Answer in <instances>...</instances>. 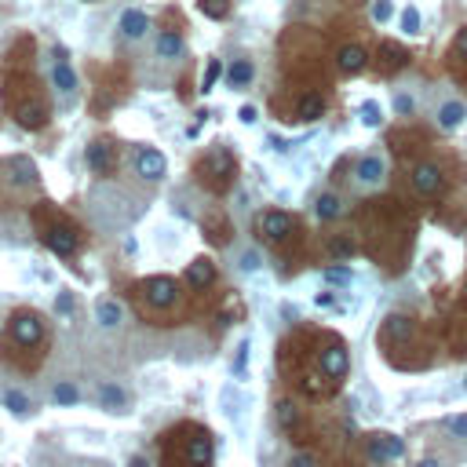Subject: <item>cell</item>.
I'll return each instance as SVG.
<instances>
[{
	"label": "cell",
	"instance_id": "cell-1",
	"mask_svg": "<svg viewBox=\"0 0 467 467\" xmlns=\"http://www.w3.org/2000/svg\"><path fill=\"white\" fill-rule=\"evenodd\" d=\"M278 376L303 401H332L350 376V350L336 329L296 325L278 343Z\"/></svg>",
	"mask_w": 467,
	"mask_h": 467
},
{
	"label": "cell",
	"instance_id": "cell-2",
	"mask_svg": "<svg viewBox=\"0 0 467 467\" xmlns=\"http://www.w3.org/2000/svg\"><path fill=\"white\" fill-rule=\"evenodd\" d=\"M376 350L398 373H427L442 358L438 325L413 311H391L376 329Z\"/></svg>",
	"mask_w": 467,
	"mask_h": 467
},
{
	"label": "cell",
	"instance_id": "cell-3",
	"mask_svg": "<svg viewBox=\"0 0 467 467\" xmlns=\"http://www.w3.org/2000/svg\"><path fill=\"white\" fill-rule=\"evenodd\" d=\"M413 234H416V223L406 208H394L387 201H369L362 208V249L391 278H398L409 267Z\"/></svg>",
	"mask_w": 467,
	"mask_h": 467
},
{
	"label": "cell",
	"instance_id": "cell-4",
	"mask_svg": "<svg viewBox=\"0 0 467 467\" xmlns=\"http://www.w3.org/2000/svg\"><path fill=\"white\" fill-rule=\"evenodd\" d=\"M128 299H132L139 321L154 329H179L190 325L198 314V296L190 292L183 278H172V274H150V278L135 281L128 288Z\"/></svg>",
	"mask_w": 467,
	"mask_h": 467
},
{
	"label": "cell",
	"instance_id": "cell-5",
	"mask_svg": "<svg viewBox=\"0 0 467 467\" xmlns=\"http://www.w3.org/2000/svg\"><path fill=\"white\" fill-rule=\"evenodd\" d=\"M52 354V321L34 307H15L0 332V362L15 373H37Z\"/></svg>",
	"mask_w": 467,
	"mask_h": 467
},
{
	"label": "cell",
	"instance_id": "cell-6",
	"mask_svg": "<svg viewBox=\"0 0 467 467\" xmlns=\"http://www.w3.org/2000/svg\"><path fill=\"white\" fill-rule=\"evenodd\" d=\"M161 467H216V438L198 420H179L157 434Z\"/></svg>",
	"mask_w": 467,
	"mask_h": 467
},
{
	"label": "cell",
	"instance_id": "cell-7",
	"mask_svg": "<svg viewBox=\"0 0 467 467\" xmlns=\"http://www.w3.org/2000/svg\"><path fill=\"white\" fill-rule=\"evenodd\" d=\"M34 230L40 237V245L47 252H55L59 260H73V255L84 249V230H80L66 212H59L55 205H37L34 208Z\"/></svg>",
	"mask_w": 467,
	"mask_h": 467
},
{
	"label": "cell",
	"instance_id": "cell-8",
	"mask_svg": "<svg viewBox=\"0 0 467 467\" xmlns=\"http://www.w3.org/2000/svg\"><path fill=\"white\" fill-rule=\"evenodd\" d=\"M274 420H278L281 434L288 442H292L296 449H314L318 442V431H321V420L303 406V398L299 394H281L278 398V406H274Z\"/></svg>",
	"mask_w": 467,
	"mask_h": 467
},
{
	"label": "cell",
	"instance_id": "cell-9",
	"mask_svg": "<svg viewBox=\"0 0 467 467\" xmlns=\"http://www.w3.org/2000/svg\"><path fill=\"white\" fill-rule=\"evenodd\" d=\"M37 186H40V175H37V165L29 157L0 161V201L22 205L37 194Z\"/></svg>",
	"mask_w": 467,
	"mask_h": 467
},
{
	"label": "cell",
	"instance_id": "cell-10",
	"mask_svg": "<svg viewBox=\"0 0 467 467\" xmlns=\"http://www.w3.org/2000/svg\"><path fill=\"white\" fill-rule=\"evenodd\" d=\"M255 237L263 241V245H270L274 252L288 255V249L296 245V241L303 237V227L299 219L292 212H281V208H267V212L255 216Z\"/></svg>",
	"mask_w": 467,
	"mask_h": 467
},
{
	"label": "cell",
	"instance_id": "cell-11",
	"mask_svg": "<svg viewBox=\"0 0 467 467\" xmlns=\"http://www.w3.org/2000/svg\"><path fill=\"white\" fill-rule=\"evenodd\" d=\"M434 325H438L445 358L467 362V299L457 296V299H453V307L442 314V321H434Z\"/></svg>",
	"mask_w": 467,
	"mask_h": 467
},
{
	"label": "cell",
	"instance_id": "cell-12",
	"mask_svg": "<svg viewBox=\"0 0 467 467\" xmlns=\"http://www.w3.org/2000/svg\"><path fill=\"white\" fill-rule=\"evenodd\" d=\"M234 175H237V161L230 150L216 147L212 154H205V161L198 165V183L208 186L212 194H227L234 186Z\"/></svg>",
	"mask_w": 467,
	"mask_h": 467
},
{
	"label": "cell",
	"instance_id": "cell-13",
	"mask_svg": "<svg viewBox=\"0 0 467 467\" xmlns=\"http://www.w3.org/2000/svg\"><path fill=\"white\" fill-rule=\"evenodd\" d=\"M445 168L438 165V161H427V157H420V161H413L409 165V190L420 201H434V198H442V190H445Z\"/></svg>",
	"mask_w": 467,
	"mask_h": 467
},
{
	"label": "cell",
	"instance_id": "cell-14",
	"mask_svg": "<svg viewBox=\"0 0 467 467\" xmlns=\"http://www.w3.org/2000/svg\"><path fill=\"white\" fill-rule=\"evenodd\" d=\"M362 449H365L369 467H387L406 453V442L391 431H369V434H362Z\"/></svg>",
	"mask_w": 467,
	"mask_h": 467
},
{
	"label": "cell",
	"instance_id": "cell-15",
	"mask_svg": "<svg viewBox=\"0 0 467 467\" xmlns=\"http://www.w3.org/2000/svg\"><path fill=\"white\" fill-rule=\"evenodd\" d=\"M183 281L190 285V292H194V296L201 299V296H208V292L216 288V281H219V270H216V263L208 260V255H198V260L186 267Z\"/></svg>",
	"mask_w": 467,
	"mask_h": 467
},
{
	"label": "cell",
	"instance_id": "cell-16",
	"mask_svg": "<svg viewBox=\"0 0 467 467\" xmlns=\"http://www.w3.org/2000/svg\"><path fill=\"white\" fill-rule=\"evenodd\" d=\"M11 114L15 121H19L22 128H44L47 124V103L40 99V95H22V99H15L11 103Z\"/></svg>",
	"mask_w": 467,
	"mask_h": 467
},
{
	"label": "cell",
	"instance_id": "cell-17",
	"mask_svg": "<svg viewBox=\"0 0 467 467\" xmlns=\"http://www.w3.org/2000/svg\"><path fill=\"white\" fill-rule=\"evenodd\" d=\"M88 168L95 175H114L117 172V147L110 139H95L88 147Z\"/></svg>",
	"mask_w": 467,
	"mask_h": 467
},
{
	"label": "cell",
	"instance_id": "cell-18",
	"mask_svg": "<svg viewBox=\"0 0 467 467\" xmlns=\"http://www.w3.org/2000/svg\"><path fill=\"white\" fill-rule=\"evenodd\" d=\"M383 175H387V165H383L380 154H365L358 165H354V179H358L362 186H380Z\"/></svg>",
	"mask_w": 467,
	"mask_h": 467
},
{
	"label": "cell",
	"instance_id": "cell-19",
	"mask_svg": "<svg viewBox=\"0 0 467 467\" xmlns=\"http://www.w3.org/2000/svg\"><path fill=\"white\" fill-rule=\"evenodd\" d=\"M135 172L142 175V179H161V175L168 172V161H165V154H161V150L142 147V150L135 154Z\"/></svg>",
	"mask_w": 467,
	"mask_h": 467
},
{
	"label": "cell",
	"instance_id": "cell-20",
	"mask_svg": "<svg viewBox=\"0 0 467 467\" xmlns=\"http://www.w3.org/2000/svg\"><path fill=\"white\" fill-rule=\"evenodd\" d=\"M365 62H369V55H365L362 44H343L340 52H336V66H340V73H347V77L362 73Z\"/></svg>",
	"mask_w": 467,
	"mask_h": 467
},
{
	"label": "cell",
	"instance_id": "cell-21",
	"mask_svg": "<svg viewBox=\"0 0 467 467\" xmlns=\"http://www.w3.org/2000/svg\"><path fill=\"white\" fill-rule=\"evenodd\" d=\"M325 252L332 255V260H350L354 252H358V237H354L350 230H336L325 237Z\"/></svg>",
	"mask_w": 467,
	"mask_h": 467
},
{
	"label": "cell",
	"instance_id": "cell-22",
	"mask_svg": "<svg viewBox=\"0 0 467 467\" xmlns=\"http://www.w3.org/2000/svg\"><path fill=\"white\" fill-rule=\"evenodd\" d=\"M147 29H150V19H147V11H139V8H128L121 15V34L128 40H139V37H147Z\"/></svg>",
	"mask_w": 467,
	"mask_h": 467
},
{
	"label": "cell",
	"instance_id": "cell-23",
	"mask_svg": "<svg viewBox=\"0 0 467 467\" xmlns=\"http://www.w3.org/2000/svg\"><path fill=\"white\" fill-rule=\"evenodd\" d=\"M318 117H325V99H321V91L299 95V103H296V121H318Z\"/></svg>",
	"mask_w": 467,
	"mask_h": 467
},
{
	"label": "cell",
	"instance_id": "cell-24",
	"mask_svg": "<svg viewBox=\"0 0 467 467\" xmlns=\"http://www.w3.org/2000/svg\"><path fill=\"white\" fill-rule=\"evenodd\" d=\"M464 117H467V106H464L460 99H449V103H442V106H438V128H445V132L460 128V124H464Z\"/></svg>",
	"mask_w": 467,
	"mask_h": 467
},
{
	"label": "cell",
	"instance_id": "cell-25",
	"mask_svg": "<svg viewBox=\"0 0 467 467\" xmlns=\"http://www.w3.org/2000/svg\"><path fill=\"white\" fill-rule=\"evenodd\" d=\"M314 212L321 223H332V219H340L343 216V198L340 194H321L318 205H314Z\"/></svg>",
	"mask_w": 467,
	"mask_h": 467
},
{
	"label": "cell",
	"instance_id": "cell-26",
	"mask_svg": "<svg viewBox=\"0 0 467 467\" xmlns=\"http://www.w3.org/2000/svg\"><path fill=\"white\" fill-rule=\"evenodd\" d=\"M99 401H103V409L121 413V409L128 406V394L117 387V383H103V387H99Z\"/></svg>",
	"mask_w": 467,
	"mask_h": 467
},
{
	"label": "cell",
	"instance_id": "cell-27",
	"mask_svg": "<svg viewBox=\"0 0 467 467\" xmlns=\"http://www.w3.org/2000/svg\"><path fill=\"white\" fill-rule=\"evenodd\" d=\"M252 77H255V70H252V62H249V59H237L234 66L227 70L230 88H249V84H252Z\"/></svg>",
	"mask_w": 467,
	"mask_h": 467
},
{
	"label": "cell",
	"instance_id": "cell-28",
	"mask_svg": "<svg viewBox=\"0 0 467 467\" xmlns=\"http://www.w3.org/2000/svg\"><path fill=\"white\" fill-rule=\"evenodd\" d=\"M55 88L62 91V95H73L77 91V73H73V66L70 62H55Z\"/></svg>",
	"mask_w": 467,
	"mask_h": 467
},
{
	"label": "cell",
	"instance_id": "cell-29",
	"mask_svg": "<svg viewBox=\"0 0 467 467\" xmlns=\"http://www.w3.org/2000/svg\"><path fill=\"white\" fill-rule=\"evenodd\" d=\"M157 55L161 59H179L183 55V37L179 34H161L157 37Z\"/></svg>",
	"mask_w": 467,
	"mask_h": 467
},
{
	"label": "cell",
	"instance_id": "cell-30",
	"mask_svg": "<svg viewBox=\"0 0 467 467\" xmlns=\"http://www.w3.org/2000/svg\"><path fill=\"white\" fill-rule=\"evenodd\" d=\"M99 321H103V325H117V321H121V303L117 299H103L99 303Z\"/></svg>",
	"mask_w": 467,
	"mask_h": 467
},
{
	"label": "cell",
	"instance_id": "cell-31",
	"mask_svg": "<svg viewBox=\"0 0 467 467\" xmlns=\"http://www.w3.org/2000/svg\"><path fill=\"white\" fill-rule=\"evenodd\" d=\"M401 29H406L409 37H416V34H420V11H416L413 4H409L406 11H401Z\"/></svg>",
	"mask_w": 467,
	"mask_h": 467
},
{
	"label": "cell",
	"instance_id": "cell-32",
	"mask_svg": "<svg viewBox=\"0 0 467 467\" xmlns=\"http://www.w3.org/2000/svg\"><path fill=\"white\" fill-rule=\"evenodd\" d=\"M201 15H208V19H227V0H201Z\"/></svg>",
	"mask_w": 467,
	"mask_h": 467
},
{
	"label": "cell",
	"instance_id": "cell-33",
	"mask_svg": "<svg viewBox=\"0 0 467 467\" xmlns=\"http://www.w3.org/2000/svg\"><path fill=\"white\" fill-rule=\"evenodd\" d=\"M219 73H223V62L212 59V62H208V70H205V77H201V91H212L216 80H219Z\"/></svg>",
	"mask_w": 467,
	"mask_h": 467
},
{
	"label": "cell",
	"instance_id": "cell-34",
	"mask_svg": "<svg viewBox=\"0 0 467 467\" xmlns=\"http://www.w3.org/2000/svg\"><path fill=\"white\" fill-rule=\"evenodd\" d=\"M55 401H59V406H73V401H77V387H73V383H59V387H55Z\"/></svg>",
	"mask_w": 467,
	"mask_h": 467
},
{
	"label": "cell",
	"instance_id": "cell-35",
	"mask_svg": "<svg viewBox=\"0 0 467 467\" xmlns=\"http://www.w3.org/2000/svg\"><path fill=\"white\" fill-rule=\"evenodd\" d=\"M227 223H223V219H212V223H208V237H212L216 241V245H227Z\"/></svg>",
	"mask_w": 467,
	"mask_h": 467
},
{
	"label": "cell",
	"instance_id": "cell-36",
	"mask_svg": "<svg viewBox=\"0 0 467 467\" xmlns=\"http://www.w3.org/2000/svg\"><path fill=\"white\" fill-rule=\"evenodd\" d=\"M4 401H8V409H15V413H29V409H34V406H29V398H22L19 391H8Z\"/></svg>",
	"mask_w": 467,
	"mask_h": 467
},
{
	"label": "cell",
	"instance_id": "cell-37",
	"mask_svg": "<svg viewBox=\"0 0 467 467\" xmlns=\"http://www.w3.org/2000/svg\"><path fill=\"white\" fill-rule=\"evenodd\" d=\"M325 281H329V285H350V270H343V267H325Z\"/></svg>",
	"mask_w": 467,
	"mask_h": 467
},
{
	"label": "cell",
	"instance_id": "cell-38",
	"mask_svg": "<svg viewBox=\"0 0 467 467\" xmlns=\"http://www.w3.org/2000/svg\"><path fill=\"white\" fill-rule=\"evenodd\" d=\"M391 15H394V4H391V0H376V4H373V22H387Z\"/></svg>",
	"mask_w": 467,
	"mask_h": 467
},
{
	"label": "cell",
	"instance_id": "cell-39",
	"mask_svg": "<svg viewBox=\"0 0 467 467\" xmlns=\"http://www.w3.org/2000/svg\"><path fill=\"white\" fill-rule=\"evenodd\" d=\"M362 121H365L369 128H376V124L383 121V117H380V106H376V103H365V106H362Z\"/></svg>",
	"mask_w": 467,
	"mask_h": 467
},
{
	"label": "cell",
	"instance_id": "cell-40",
	"mask_svg": "<svg viewBox=\"0 0 467 467\" xmlns=\"http://www.w3.org/2000/svg\"><path fill=\"white\" fill-rule=\"evenodd\" d=\"M453 47H457V55H460V59H467V26H464V29H460V34H457Z\"/></svg>",
	"mask_w": 467,
	"mask_h": 467
},
{
	"label": "cell",
	"instance_id": "cell-41",
	"mask_svg": "<svg viewBox=\"0 0 467 467\" xmlns=\"http://www.w3.org/2000/svg\"><path fill=\"white\" fill-rule=\"evenodd\" d=\"M449 431H457V434H467V416H453V420H449Z\"/></svg>",
	"mask_w": 467,
	"mask_h": 467
},
{
	"label": "cell",
	"instance_id": "cell-42",
	"mask_svg": "<svg viewBox=\"0 0 467 467\" xmlns=\"http://www.w3.org/2000/svg\"><path fill=\"white\" fill-rule=\"evenodd\" d=\"M394 110H398V114H409V110H413V99H409V95H398V99H394Z\"/></svg>",
	"mask_w": 467,
	"mask_h": 467
},
{
	"label": "cell",
	"instance_id": "cell-43",
	"mask_svg": "<svg viewBox=\"0 0 467 467\" xmlns=\"http://www.w3.org/2000/svg\"><path fill=\"white\" fill-rule=\"evenodd\" d=\"M55 311H62V314H70V311H73V299H70L66 292H62V296L55 299Z\"/></svg>",
	"mask_w": 467,
	"mask_h": 467
},
{
	"label": "cell",
	"instance_id": "cell-44",
	"mask_svg": "<svg viewBox=\"0 0 467 467\" xmlns=\"http://www.w3.org/2000/svg\"><path fill=\"white\" fill-rule=\"evenodd\" d=\"M241 121H245V124H252L255 121V106H241V114H237Z\"/></svg>",
	"mask_w": 467,
	"mask_h": 467
},
{
	"label": "cell",
	"instance_id": "cell-45",
	"mask_svg": "<svg viewBox=\"0 0 467 467\" xmlns=\"http://www.w3.org/2000/svg\"><path fill=\"white\" fill-rule=\"evenodd\" d=\"M128 467H150V464H147V457H132V464H128Z\"/></svg>",
	"mask_w": 467,
	"mask_h": 467
},
{
	"label": "cell",
	"instance_id": "cell-46",
	"mask_svg": "<svg viewBox=\"0 0 467 467\" xmlns=\"http://www.w3.org/2000/svg\"><path fill=\"white\" fill-rule=\"evenodd\" d=\"M413 467H442L438 460H420V464H413Z\"/></svg>",
	"mask_w": 467,
	"mask_h": 467
},
{
	"label": "cell",
	"instance_id": "cell-47",
	"mask_svg": "<svg viewBox=\"0 0 467 467\" xmlns=\"http://www.w3.org/2000/svg\"><path fill=\"white\" fill-rule=\"evenodd\" d=\"M460 299H467V278H464V285H460Z\"/></svg>",
	"mask_w": 467,
	"mask_h": 467
}]
</instances>
